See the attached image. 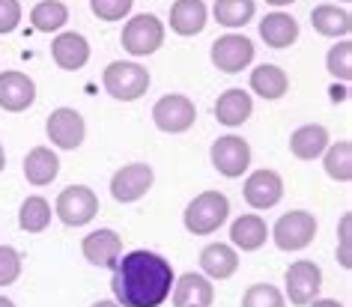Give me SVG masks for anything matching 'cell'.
I'll return each mask as SVG.
<instances>
[{"instance_id": "6da1fadb", "label": "cell", "mask_w": 352, "mask_h": 307, "mask_svg": "<svg viewBox=\"0 0 352 307\" xmlns=\"http://www.w3.org/2000/svg\"><path fill=\"white\" fill-rule=\"evenodd\" d=\"M173 266L155 251H129L113 266V302L120 307H162L173 289Z\"/></svg>"}, {"instance_id": "7a4b0ae2", "label": "cell", "mask_w": 352, "mask_h": 307, "mask_svg": "<svg viewBox=\"0 0 352 307\" xmlns=\"http://www.w3.org/2000/svg\"><path fill=\"white\" fill-rule=\"evenodd\" d=\"M227 218H230V200L221 191H204L186 206L182 224L195 236H212Z\"/></svg>"}, {"instance_id": "3957f363", "label": "cell", "mask_w": 352, "mask_h": 307, "mask_svg": "<svg viewBox=\"0 0 352 307\" xmlns=\"http://www.w3.org/2000/svg\"><path fill=\"white\" fill-rule=\"evenodd\" d=\"M102 84L108 90V95H113L117 102H135L149 90V72L140 63L113 60L102 72Z\"/></svg>"}, {"instance_id": "277c9868", "label": "cell", "mask_w": 352, "mask_h": 307, "mask_svg": "<svg viewBox=\"0 0 352 307\" xmlns=\"http://www.w3.org/2000/svg\"><path fill=\"white\" fill-rule=\"evenodd\" d=\"M120 42L131 57L155 54V51L164 45V24H162V19H155V15L140 12V15H135V19L126 21Z\"/></svg>"}, {"instance_id": "5b68a950", "label": "cell", "mask_w": 352, "mask_h": 307, "mask_svg": "<svg viewBox=\"0 0 352 307\" xmlns=\"http://www.w3.org/2000/svg\"><path fill=\"white\" fill-rule=\"evenodd\" d=\"M195 120H197V108L188 95L170 93V95H162L153 104V122L164 135H182V131L195 126Z\"/></svg>"}, {"instance_id": "8992f818", "label": "cell", "mask_w": 352, "mask_h": 307, "mask_svg": "<svg viewBox=\"0 0 352 307\" xmlns=\"http://www.w3.org/2000/svg\"><path fill=\"white\" fill-rule=\"evenodd\" d=\"M54 212L66 227H84L99 215V197L87 185H69L60 191Z\"/></svg>"}, {"instance_id": "52a82bcc", "label": "cell", "mask_w": 352, "mask_h": 307, "mask_svg": "<svg viewBox=\"0 0 352 307\" xmlns=\"http://www.w3.org/2000/svg\"><path fill=\"white\" fill-rule=\"evenodd\" d=\"M272 239H275L280 251H302L316 239V218L305 212V209L280 215L275 230H272Z\"/></svg>"}, {"instance_id": "ba28073f", "label": "cell", "mask_w": 352, "mask_h": 307, "mask_svg": "<svg viewBox=\"0 0 352 307\" xmlns=\"http://www.w3.org/2000/svg\"><path fill=\"white\" fill-rule=\"evenodd\" d=\"M287 298L289 304L296 307H307L314 298H320V289H322V271L314 260H296L293 266L287 269Z\"/></svg>"}, {"instance_id": "9c48e42d", "label": "cell", "mask_w": 352, "mask_h": 307, "mask_svg": "<svg viewBox=\"0 0 352 307\" xmlns=\"http://www.w3.org/2000/svg\"><path fill=\"white\" fill-rule=\"evenodd\" d=\"M209 159H212V168L221 173V177L239 179L242 173L251 168V146H248V140H242L236 135H224L212 144Z\"/></svg>"}, {"instance_id": "30bf717a", "label": "cell", "mask_w": 352, "mask_h": 307, "mask_svg": "<svg viewBox=\"0 0 352 307\" xmlns=\"http://www.w3.org/2000/svg\"><path fill=\"white\" fill-rule=\"evenodd\" d=\"M254 60V42L242 33H227V36L212 42V63L227 75H236L248 69Z\"/></svg>"}, {"instance_id": "8fae6325", "label": "cell", "mask_w": 352, "mask_h": 307, "mask_svg": "<svg viewBox=\"0 0 352 307\" xmlns=\"http://www.w3.org/2000/svg\"><path fill=\"white\" fill-rule=\"evenodd\" d=\"M153 182H155L153 168L144 161H135V164H126V168H120L113 173L111 194H113V200H120V203H135V200H140L153 188Z\"/></svg>"}, {"instance_id": "7c38bea8", "label": "cell", "mask_w": 352, "mask_h": 307, "mask_svg": "<svg viewBox=\"0 0 352 307\" xmlns=\"http://www.w3.org/2000/svg\"><path fill=\"white\" fill-rule=\"evenodd\" d=\"M45 131H48V140L57 149H78L84 144L87 122L75 108H57V111H51Z\"/></svg>"}, {"instance_id": "4fadbf2b", "label": "cell", "mask_w": 352, "mask_h": 307, "mask_svg": "<svg viewBox=\"0 0 352 307\" xmlns=\"http://www.w3.org/2000/svg\"><path fill=\"white\" fill-rule=\"evenodd\" d=\"M280 197H284V179H280V173L263 168V170H254L245 179V203L251 209L266 212V209L280 203Z\"/></svg>"}, {"instance_id": "5bb4252c", "label": "cell", "mask_w": 352, "mask_h": 307, "mask_svg": "<svg viewBox=\"0 0 352 307\" xmlns=\"http://www.w3.org/2000/svg\"><path fill=\"white\" fill-rule=\"evenodd\" d=\"M170 298H173V307H209L215 302V286L206 275L186 271L182 277L173 280Z\"/></svg>"}, {"instance_id": "9a60e30c", "label": "cell", "mask_w": 352, "mask_h": 307, "mask_svg": "<svg viewBox=\"0 0 352 307\" xmlns=\"http://www.w3.org/2000/svg\"><path fill=\"white\" fill-rule=\"evenodd\" d=\"M81 251L87 262H93V266L113 269L122 257V239L113 230H108V227H102V230H93L90 236H84Z\"/></svg>"}, {"instance_id": "2e32d148", "label": "cell", "mask_w": 352, "mask_h": 307, "mask_svg": "<svg viewBox=\"0 0 352 307\" xmlns=\"http://www.w3.org/2000/svg\"><path fill=\"white\" fill-rule=\"evenodd\" d=\"M36 102V84L24 72H3L0 75V108L10 113H21Z\"/></svg>"}, {"instance_id": "e0dca14e", "label": "cell", "mask_w": 352, "mask_h": 307, "mask_svg": "<svg viewBox=\"0 0 352 307\" xmlns=\"http://www.w3.org/2000/svg\"><path fill=\"white\" fill-rule=\"evenodd\" d=\"M51 57H54V63L60 69H66V72H78V69H84L87 60H90V42H87L81 33L66 30V33H60V36L51 42Z\"/></svg>"}, {"instance_id": "ac0fdd59", "label": "cell", "mask_w": 352, "mask_h": 307, "mask_svg": "<svg viewBox=\"0 0 352 307\" xmlns=\"http://www.w3.org/2000/svg\"><path fill=\"white\" fill-rule=\"evenodd\" d=\"M200 269H204V275L209 280H227L239 269V253H236L233 245L212 242L200 251Z\"/></svg>"}, {"instance_id": "d6986e66", "label": "cell", "mask_w": 352, "mask_h": 307, "mask_svg": "<svg viewBox=\"0 0 352 307\" xmlns=\"http://www.w3.org/2000/svg\"><path fill=\"white\" fill-rule=\"evenodd\" d=\"M209 21V10L204 0H176L170 6V30L179 36H197Z\"/></svg>"}, {"instance_id": "ffe728a7", "label": "cell", "mask_w": 352, "mask_h": 307, "mask_svg": "<svg viewBox=\"0 0 352 307\" xmlns=\"http://www.w3.org/2000/svg\"><path fill=\"white\" fill-rule=\"evenodd\" d=\"M329 149V128L320 126V122H307V126L296 128L293 137H289V152L296 155L298 161H314Z\"/></svg>"}, {"instance_id": "44dd1931", "label": "cell", "mask_w": 352, "mask_h": 307, "mask_svg": "<svg viewBox=\"0 0 352 307\" xmlns=\"http://www.w3.org/2000/svg\"><path fill=\"white\" fill-rule=\"evenodd\" d=\"M60 173V159L51 152L48 146H33L28 155H24V177H28L30 185H51Z\"/></svg>"}, {"instance_id": "7402d4cb", "label": "cell", "mask_w": 352, "mask_h": 307, "mask_svg": "<svg viewBox=\"0 0 352 307\" xmlns=\"http://www.w3.org/2000/svg\"><path fill=\"white\" fill-rule=\"evenodd\" d=\"M269 239V224L260 215H242L230 224V242L239 251H260Z\"/></svg>"}, {"instance_id": "603a6c76", "label": "cell", "mask_w": 352, "mask_h": 307, "mask_svg": "<svg viewBox=\"0 0 352 307\" xmlns=\"http://www.w3.org/2000/svg\"><path fill=\"white\" fill-rule=\"evenodd\" d=\"M251 111H254V102H251V95L239 90V87H233V90H227L218 95V102H215V120L221 122V126H242L245 120L251 117Z\"/></svg>"}, {"instance_id": "cb8c5ba5", "label": "cell", "mask_w": 352, "mask_h": 307, "mask_svg": "<svg viewBox=\"0 0 352 307\" xmlns=\"http://www.w3.org/2000/svg\"><path fill=\"white\" fill-rule=\"evenodd\" d=\"M260 36L269 48H289L298 39V21L287 12H269L260 21Z\"/></svg>"}, {"instance_id": "d4e9b609", "label": "cell", "mask_w": 352, "mask_h": 307, "mask_svg": "<svg viewBox=\"0 0 352 307\" xmlns=\"http://www.w3.org/2000/svg\"><path fill=\"white\" fill-rule=\"evenodd\" d=\"M311 24H314L316 33H322V36L346 39L349 30H352V15L346 10H338L334 3H322L311 12Z\"/></svg>"}, {"instance_id": "484cf974", "label": "cell", "mask_w": 352, "mask_h": 307, "mask_svg": "<svg viewBox=\"0 0 352 307\" xmlns=\"http://www.w3.org/2000/svg\"><path fill=\"white\" fill-rule=\"evenodd\" d=\"M251 90L257 95H263L266 102H275L289 90V78H287V72L280 66L263 63V66H257L251 72Z\"/></svg>"}, {"instance_id": "4316f807", "label": "cell", "mask_w": 352, "mask_h": 307, "mask_svg": "<svg viewBox=\"0 0 352 307\" xmlns=\"http://www.w3.org/2000/svg\"><path fill=\"white\" fill-rule=\"evenodd\" d=\"M30 21H33V27L42 30V33H57V30L66 27L69 10H66V3H60V0H39V3L30 10Z\"/></svg>"}, {"instance_id": "83f0119b", "label": "cell", "mask_w": 352, "mask_h": 307, "mask_svg": "<svg viewBox=\"0 0 352 307\" xmlns=\"http://www.w3.org/2000/svg\"><path fill=\"white\" fill-rule=\"evenodd\" d=\"M322 168L334 182H349L352 179V144L349 140L329 144V149L322 152Z\"/></svg>"}, {"instance_id": "f1b7e54d", "label": "cell", "mask_w": 352, "mask_h": 307, "mask_svg": "<svg viewBox=\"0 0 352 307\" xmlns=\"http://www.w3.org/2000/svg\"><path fill=\"white\" fill-rule=\"evenodd\" d=\"M51 224V203L45 197L33 194L19 209V227L24 233H45Z\"/></svg>"}, {"instance_id": "f546056e", "label": "cell", "mask_w": 352, "mask_h": 307, "mask_svg": "<svg viewBox=\"0 0 352 307\" xmlns=\"http://www.w3.org/2000/svg\"><path fill=\"white\" fill-rule=\"evenodd\" d=\"M254 12H257L254 0H215V6H212L215 21L230 30L245 27V24L254 19Z\"/></svg>"}, {"instance_id": "4dcf8cb0", "label": "cell", "mask_w": 352, "mask_h": 307, "mask_svg": "<svg viewBox=\"0 0 352 307\" xmlns=\"http://www.w3.org/2000/svg\"><path fill=\"white\" fill-rule=\"evenodd\" d=\"M325 69L331 72V78L349 84L352 81V42L340 39L338 45H331V51L325 54Z\"/></svg>"}, {"instance_id": "1f68e13d", "label": "cell", "mask_w": 352, "mask_h": 307, "mask_svg": "<svg viewBox=\"0 0 352 307\" xmlns=\"http://www.w3.org/2000/svg\"><path fill=\"white\" fill-rule=\"evenodd\" d=\"M242 307H287V298L272 284H254L242 295Z\"/></svg>"}, {"instance_id": "d6a6232c", "label": "cell", "mask_w": 352, "mask_h": 307, "mask_svg": "<svg viewBox=\"0 0 352 307\" xmlns=\"http://www.w3.org/2000/svg\"><path fill=\"white\" fill-rule=\"evenodd\" d=\"M135 0H90V10L99 21H122L131 12Z\"/></svg>"}, {"instance_id": "836d02e7", "label": "cell", "mask_w": 352, "mask_h": 307, "mask_svg": "<svg viewBox=\"0 0 352 307\" xmlns=\"http://www.w3.org/2000/svg\"><path fill=\"white\" fill-rule=\"evenodd\" d=\"M21 277V253L10 248V245H0V286H12Z\"/></svg>"}, {"instance_id": "e575fe53", "label": "cell", "mask_w": 352, "mask_h": 307, "mask_svg": "<svg viewBox=\"0 0 352 307\" xmlns=\"http://www.w3.org/2000/svg\"><path fill=\"white\" fill-rule=\"evenodd\" d=\"M21 24V3L19 0H0V36L12 33Z\"/></svg>"}, {"instance_id": "d590c367", "label": "cell", "mask_w": 352, "mask_h": 307, "mask_svg": "<svg viewBox=\"0 0 352 307\" xmlns=\"http://www.w3.org/2000/svg\"><path fill=\"white\" fill-rule=\"evenodd\" d=\"M349 227H352V215L340 218V248H338V262L343 269H352V251H349Z\"/></svg>"}, {"instance_id": "8d00e7d4", "label": "cell", "mask_w": 352, "mask_h": 307, "mask_svg": "<svg viewBox=\"0 0 352 307\" xmlns=\"http://www.w3.org/2000/svg\"><path fill=\"white\" fill-rule=\"evenodd\" d=\"M307 307H343L340 302H334V298H314Z\"/></svg>"}, {"instance_id": "74e56055", "label": "cell", "mask_w": 352, "mask_h": 307, "mask_svg": "<svg viewBox=\"0 0 352 307\" xmlns=\"http://www.w3.org/2000/svg\"><path fill=\"white\" fill-rule=\"evenodd\" d=\"M346 95H349L346 87H338V84L331 87V99H334V102H346Z\"/></svg>"}, {"instance_id": "f35d334b", "label": "cell", "mask_w": 352, "mask_h": 307, "mask_svg": "<svg viewBox=\"0 0 352 307\" xmlns=\"http://www.w3.org/2000/svg\"><path fill=\"white\" fill-rule=\"evenodd\" d=\"M266 3H272V6H278L280 10V6H289V3H296V0H266Z\"/></svg>"}, {"instance_id": "ab89813d", "label": "cell", "mask_w": 352, "mask_h": 307, "mask_svg": "<svg viewBox=\"0 0 352 307\" xmlns=\"http://www.w3.org/2000/svg\"><path fill=\"white\" fill-rule=\"evenodd\" d=\"M93 307H120L117 302H111V298H104V302H96Z\"/></svg>"}, {"instance_id": "60d3db41", "label": "cell", "mask_w": 352, "mask_h": 307, "mask_svg": "<svg viewBox=\"0 0 352 307\" xmlns=\"http://www.w3.org/2000/svg\"><path fill=\"white\" fill-rule=\"evenodd\" d=\"M6 168V152H3V144H0V170Z\"/></svg>"}, {"instance_id": "b9f144b4", "label": "cell", "mask_w": 352, "mask_h": 307, "mask_svg": "<svg viewBox=\"0 0 352 307\" xmlns=\"http://www.w3.org/2000/svg\"><path fill=\"white\" fill-rule=\"evenodd\" d=\"M0 307H15V304L10 302V298H3V295H0Z\"/></svg>"}, {"instance_id": "7bdbcfd3", "label": "cell", "mask_w": 352, "mask_h": 307, "mask_svg": "<svg viewBox=\"0 0 352 307\" xmlns=\"http://www.w3.org/2000/svg\"><path fill=\"white\" fill-rule=\"evenodd\" d=\"M340 3H349V0H340Z\"/></svg>"}]
</instances>
